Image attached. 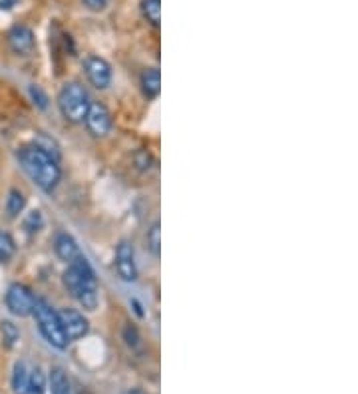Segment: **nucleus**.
<instances>
[{"label":"nucleus","mask_w":358,"mask_h":394,"mask_svg":"<svg viewBox=\"0 0 358 394\" xmlns=\"http://www.w3.org/2000/svg\"><path fill=\"white\" fill-rule=\"evenodd\" d=\"M20 166L24 168V172L28 173V177L34 181L36 186L44 191H52L60 181V166L56 161V157H52L48 152H44L40 146H26L18 152Z\"/></svg>","instance_id":"nucleus-1"},{"label":"nucleus","mask_w":358,"mask_h":394,"mask_svg":"<svg viewBox=\"0 0 358 394\" xmlns=\"http://www.w3.org/2000/svg\"><path fill=\"white\" fill-rule=\"evenodd\" d=\"M64 285L72 297L80 301V305L88 311H94L98 307V283L96 275L92 271L90 263L86 261L84 255L76 257L64 273Z\"/></svg>","instance_id":"nucleus-2"},{"label":"nucleus","mask_w":358,"mask_h":394,"mask_svg":"<svg viewBox=\"0 0 358 394\" xmlns=\"http://www.w3.org/2000/svg\"><path fill=\"white\" fill-rule=\"evenodd\" d=\"M90 96L86 88L78 82H68L58 94V108L62 116L70 121H84L88 106H90Z\"/></svg>","instance_id":"nucleus-3"},{"label":"nucleus","mask_w":358,"mask_h":394,"mask_svg":"<svg viewBox=\"0 0 358 394\" xmlns=\"http://www.w3.org/2000/svg\"><path fill=\"white\" fill-rule=\"evenodd\" d=\"M32 315H34L36 323H38V328H40L42 337H44L52 346H56V348H66L68 339H66V335H64V331H62L60 319H58V313H56L46 301L36 299Z\"/></svg>","instance_id":"nucleus-4"},{"label":"nucleus","mask_w":358,"mask_h":394,"mask_svg":"<svg viewBox=\"0 0 358 394\" xmlns=\"http://www.w3.org/2000/svg\"><path fill=\"white\" fill-rule=\"evenodd\" d=\"M36 305V297L34 293L30 291L26 285H20V283H14L8 287L6 291V307L12 315L17 317H28L32 315Z\"/></svg>","instance_id":"nucleus-5"},{"label":"nucleus","mask_w":358,"mask_h":394,"mask_svg":"<svg viewBox=\"0 0 358 394\" xmlns=\"http://www.w3.org/2000/svg\"><path fill=\"white\" fill-rule=\"evenodd\" d=\"M84 121L88 132L94 137H103L112 132V114L102 102H90Z\"/></svg>","instance_id":"nucleus-6"},{"label":"nucleus","mask_w":358,"mask_h":394,"mask_svg":"<svg viewBox=\"0 0 358 394\" xmlns=\"http://www.w3.org/2000/svg\"><path fill=\"white\" fill-rule=\"evenodd\" d=\"M58 319H60V325L62 331L66 335V339L70 341H78L82 339L86 333H88V321L82 313L74 311V308H62L58 311Z\"/></svg>","instance_id":"nucleus-7"},{"label":"nucleus","mask_w":358,"mask_h":394,"mask_svg":"<svg viewBox=\"0 0 358 394\" xmlns=\"http://www.w3.org/2000/svg\"><path fill=\"white\" fill-rule=\"evenodd\" d=\"M86 68V76H88V80H90V84L94 88H98V90H106V88L110 86V82H112V68H110V64L100 58V56H90L88 60H86L84 64Z\"/></svg>","instance_id":"nucleus-8"},{"label":"nucleus","mask_w":358,"mask_h":394,"mask_svg":"<svg viewBox=\"0 0 358 394\" xmlns=\"http://www.w3.org/2000/svg\"><path fill=\"white\" fill-rule=\"evenodd\" d=\"M116 269H118L119 277L128 283L136 281L137 269H136V255H134V247L128 241H121L116 249Z\"/></svg>","instance_id":"nucleus-9"},{"label":"nucleus","mask_w":358,"mask_h":394,"mask_svg":"<svg viewBox=\"0 0 358 394\" xmlns=\"http://www.w3.org/2000/svg\"><path fill=\"white\" fill-rule=\"evenodd\" d=\"M8 44L10 48L20 54V56H26L34 50V35L30 28L26 26H14L10 32H8Z\"/></svg>","instance_id":"nucleus-10"},{"label":"nucleus","mask_w":358,"mask_h":394,"mask_svg":"<svg viewBox=\"0 0 358 394\" xmlns=\"http://www.w3.org/2000/svg\"><path fill=\"white\" fill-rule=\"evenodd\" d=\"M54 249H56V255L62 259V261H68L72 263L76 257H80V249H78V243L76 239L68 235V233H58L56 241H54Z\"/></svg>","instance_id":"nucleus-11"},{"label":"nucleus","mask_w":358,"mask_h":394,"mask_svg":"<svg viewBox=\"0 0 358 394\" xmlns=\"http://www.w3.org/2000/svg\"><path fill=\"white\" fill-rule=\"evenodd\" d=\"M141 90H143V94L148 96V98H155L157 94H159V90H161V74H159V70H148V72H143V76H141Z\"/></svg>","instance_id":"nucleus-12"},{"label":"nucleus","mask_w":358,"mask_h":394,"mask_svg":"<svg viewBox=\"0 0 358 394\" xmlns=\"http://www.w3.org/2000/svg\"><path fill=\"white\" fill-rule=\"evenodd\" d=\"M50 388L52 394H74L72 382L66 377V373L62 368H54L50 375Z\"/></svg>","instance_id":"nucleus-13"},{"label":"nucleus","mask_w":358,"mask_h":394,"mask_svg":"<svg viewBox=\"0 0 358 394\" xmlns=\"http://www.w3.org/2000/svg\"><path fill=\"white\" fill-rule=\"evenodd\" d=\"M28 380H30V373H28L26 364H24V362H17L14 375H12V388H14V394H28Z\"/></svg>","instance_id":"nucleus-14"},{"label":"nucleus","mask_w":358,"mask_h":394,"mask_svg":"<svg viewBox=\"0 0 358 394\" xmlns=\"http://www.w3.org/2000/svg\"><path fill=\"white\" fill-rule=\"evenodd\" d=\"M141 12L148 22H152L154 26H159L161 24V0H143Z\"/></svg>","instance_id":"nucleus-15"},{"label":"nucleus","mask_w":358,"mask_h":394,"mask_svg":"<svg viewBox=\"0 0 358 394\" xmlns=\"http://www.w3.org/2000/svg\"><path fill=\"white\" fill-rule=\"evenodd\" d=\"M24 206H26L24 195H22L18 189H12V191L8 193V199H6V213H8L10 217H18V215L22 213Z\"/></svg>","instance_id":"nucleus-16"},{"label":"nucleus","mask_w":358,"mask_h":394,"mask_svg":"<svg viewBox=\"0 0 358 394\" xmlns=\"http://www.w3.org/2000/svg\"><path fill=\"white\" fill-rule=\"evenodd\" d=\"M17 251V243L8 233H0V261L8 263Z\"/></svg>","instance_id":"nucleus-17"},{"label":"nucleus","mask_w":358,"mask_h":394,"mask_svg":"<svg viewBox=\"0 0 358 394\" xmlns=\"http://www.w3.org/2000/svg\"><path fill=\"white\" fill-rule=\"evenodd\" d=\"M46 391V378L44 373L36 366L30 373V380H28V394H44Z\"/></svg>","instance_id":"nucleus-18"},{"label":"nucleus","mask_w":358,"mask_h":394,"mask_svg":"<svg viewBox=\"0 0 358 394\" xmlns=\"http://www.w3.org/2000/svg\"><path fill=\"white\" fill-rule=\"evenodd\" d=\"M148 245H150V251L155 257H159V253H161V227H159V223H154L152 229L148 231Z\"/></svg>","instance_id":"nucleus-19"},{"label":"nucleus","mask_w":358,"mask_h":394,"mask_svg":"<svg viewBox=\"0 0 358 394\" xmlns=\"http://www.w3.org/2000/svg\"><path fill=\"white\" fill-rule=\"evenodd\" d=\"M2 341H4V346H6V348H12L14 343L18 341V328L17 325H12L10 321H4V323H2Z\"/></svg>","instance_id":"nucleus-20"},{"label":"nucleus","mask_w":358,"mask_h":394,"mask_svg":"<svg viewBox=\"0 0 358 394\" xmlns=\"http://www.w3.org/2000/svg\"><path fill=\"white\" fill-rule=\"evenodd\" d=\"M30 96H32V100H34V104H38V106H40L42 110L46 108V102H48V100H46V96H44V92H42L40 88H38V86H30Z\"/></svg>","instance_id":"nucleus-21"},{"label":"nucleus","mask_w":358,"mask_h":394,"mask_svg":"<svg viewBox=\"0 0 358 394\" xmlns=\"http://www.w3.org/2000/svg\"><path fill=\"white\" fill-rule=\"evenodd\" d=\"M40 223H42V217H40V211H32L30 215H28V219H26V227H28V231H38V227H40Z\"/></svg>","instance_id":"nucleus-22"},{"label":"nucleus","mask_w":358,"mask_h":394,"mask_svg":"<svg viewBox=\"0 0 358 394\" xmlns=\"http://www.w3.org/2000/svg\"><path fill=\"white\" fill-rule=\"evenodd\" d=\"M110 0H84V6L88 10H94V12H100L108 6Z\"/></svg>","instance_id":"nucleus-23"},{"label":"nucleus","mask_w":358,"mask_h":394,"mask_svg":"<svg viewBox=\"0 0 358 394\" xmlns=\"http://www.w3.org/2000/svg\"><path fill=\"white\" fill-rule=\"evenodd\" d=\"M126 339H128V344H130L132 348H136L137 344H139V337H137V331H136V328H132V326H128V328H126Z\"/></svg>","instance_id":"nucleus-24"},{"label":"nucleus","mask_w":358,"mask_h":394,"mask_svg":"<svg viewBox=\"0 0 358 394\" xmlns=\"http://www.w3.org/2000/svg\"><path fill=\"white\" fill-rule=\"evenodd\" d=\"M18 4V0H0V10H12Z\"/></svg>","instance_id":"nucleus-25"},{"label":"nucleus","mask_w":358,"mask_h":394,"mask_svg":"<svg viewBox=\"0 0 358 394\" xmlns=\"http://www.w3.org/2000/svg\"><path fill=\"white\" fill-rule=\"evenodd\" d=\"M123 394H146L143 391H139V388H132V391H128V393Z\"/></svg>","instance_id":"nucleus-26"}]
</instances>
